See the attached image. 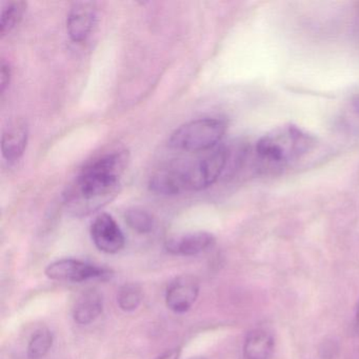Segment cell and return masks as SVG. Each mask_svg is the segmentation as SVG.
<instances>
[{
	"label": "cell",
	"instance_id": "6da1fadb",
	"mask_svg": "<svg viewBox=\"0 0 359 359\" xmlns=\"http://www.w3.org/2000/svg\"><path fill=\"white\" fill-rule=\"evenodd\" d=\"M129 157L121 150L93 159L81 169L64 194L65 205L74 216H87L108 205L118 193Z\"/></svg>",
	"mask_w": 359,
	"mask_h": 359
},
{
	"label": "cell",
	"instance_id": "7a4b0ae2",
	"mask_svg": "<svg viewBox=\"0 0 359 359\" xmlns=\"http://www.w3.org/2000/svg\"><path fill=\"white\" fill-rule=\"evenodd\" d=\"M316 142L315 136L306 130L287 123L274 128L258 140L256 156L266 167L283 168L306 156Z\"/></svg>",
	"mask_w": 359,
	"mask_h": 359
},
{
	"label": "cell",
	"instance_id": "3957f363",
	"mask_svg": "<svg viewBox=\"0 0 359 359\" xmlns=\"http://www.w3.org/2000/svg\"><path fill=\"white\" fill-rule=\"evenodd\" d=\"M230 159V151L218 144L191 163L176 165L184 192L201 191L215 184L224 174Z\"/></svg>",
	"mask_w": 359,
	"mask_h": 359
},
{
	"label": "cell",
	"instance_id": "277c9868",
	"mask_svg": "<svg viewBox=\"0 0 359 359\" xmlns=\"http://www.w3.org/2000/svg\"><path fill=\"white\" fill-rule=\"evenodd\" d=\"M228 123L218 117L196 119L178 128L169 140L171 148L187 152H207L222 142Z\"/></svg>",
	"mask_w": 359,
	"mask_h": 359
},
{
	"label": "cell",
	"instance_id": "5b68a950",
	"mask_svg": "<svg viewBox=\"0 0 359 359\" xmlns=\"http://www.w3.org/2000/svg\"><path fill=\"white\" fill-rule=\"evenodd\" d=\"M46 275L52 280L83 283L90 279L109 278L112 276V271L89 262L67 258L49 264L46 269Z\"/></svg>",
	"mask_w": 359,
	"mask_h": 359
},
{
	"label": "cell",
	"instance_id": "8992f818",
	"mask_svg": "<svg viewBox=\"0 0 359 359\" xmlns=\"http://www.w3.org/2000/svg\"><path fill=\"white\" fill-rule=\"evenodd\" d=\"M91 237L98 250L108 254L118 253L126 243L125 235L112 216L100 214L91 226Z\"/></svg>",
	"mask_w": 359,
	"mask_h": 359
},
{
	"label": "cell",
	"instance_id": "52a82bcc",
	"mask_svg": "<svg viewBox=\"0 0 359 359\" xmlns=\"http://www.w3.org/2000/svg\"><path fill=\"white\" fill-rule=\"evenodd\" d=\"M97 22V8L91 1H79L71 7L67 18V31L71 41L81 43L87 41Z\"/></svg>",
	"mask_w": 359,
	"mask_h": 359
},
{
	"label": "cell",
	"instance_id": "ba28073f",
	"mask_svg": "<svg viewBox=\"0 0 359 359\" xmlns=\"http://www.w3.org/2000/svg\"><path fill=\"white\" fill-rule=\"evenodd\" d=\"M199 294V283L192 275H182L168 285L165 304L175 313H184L192 308Z\"/></svg>",
	"mask_w": 359,
	"mask_h": 359
},
{
	"label": "cell",
	"instance_id": "9c48e42d",
	"mask_svg": "<svg viewBox=\"0 0 359 359\" xmlns=\"http://www.w3.org/2000/svg\"><path fill=\"white\" fill-rule=\"evenodd\" d=\"M29 140V127L26 121L18 119L10 123L1 137V152L9 163L20 161L26 151Z\"/></svg>",
	"mask_w": 359,
	"mask_h": 359
},
{
	"label": "cell",
	"instance_id": "30bf717a",
	"mask_svg": "<svg viewBox=\"0 0 359 359\" xmlns=\"http://www.w3.org/2000/svg\"><path fill=\"white\" fill-rule=\"evenodd\" d=\"M215 245V237L208 232H192L172 237L165 243V249L174 255L194 256Z\"/></svg>",
	"mask_w": 359,
	"mask_h": 359
},
{
	"label": "cell",
	"instance_id": "8fae6325",
	"mask_svg": "<svg viewBox=\"0 0 359 359\" xmlns=\"http://www.w3.org/2000/svg\"><path fill=\"white\" fill-rule=\"evenodd\" d=\"M104 310L102 294L96 290H88L81 294L75 304L73 318L79 325H90L100 316Z\"/></svg>",
	"mask_w": 359,
	"mask_h": 359
},
{
	"label": "cell",
	"instance_id": "7c38bea8",
	"mask_svg": "<svg viewBox=\"0 0 359 359\" xmlns=\"http://www.w3.org/2000/svg\"><path fill=\"white\" fill-rule=\"evenodd\" d=\"M274 346V338L269 332L254 330L245 338L243 355L245 359H271Z\"/></svg>",
	"mask_w": 359,
	"mask_h": 359
},
{
	"label": "cell",
	"instance_id": "4fadbf2b",
	"mask_svg": "<svg viewBox=\"0 0 359 359\" xmlns=\"http://www.w3.org/2000/svg\"><path fill=\"white\" fill-rule=\"evenodd\" d=\"M27 11L25 1H9L3 5L0 18V36L1 39L9 34L24 18Z\"/></svg>",
	"mask_w": 359,
	"mask_h": 359
},
{
	"label": "cell",
	"instance_id": "5bb4252c",
	"mask_svg": "<svg viewBox=\"0 0 359 359\" xmlns=\"http://www.w3.org/2000/svg\"><path fill=\"white\" fill-rule=\"evenodd\" d=\"M53 344V334L50 330L41 329L32 336L28 344L29 359H41L51 350Z\"/></svg>",
	"mask_w": 359,
	"mask_h": 359
},
{
	"label": "cell",
	"instance_id": "9a60e30c",
	"mask_svg": "<svg viewBox=\"0 0 359 359\" xmlns=\"http://www.w3.org/2000/svg\"><path fill=\"white\" fill-rule=\"evenodd\" d=\"M125 218L128 226L140 234H148L154 229V218L148 211L140 208L128 210Z\"/></svg>",
	"mask_w": 359,
	"mask_h": 359
},
{
	"label": "cell",
	"instance_id": "2e32d148",
	"mask_svg": "<svg viewBox=\"0 0 359 359\" xmlns=\"http://www.w3.org/2000/svg\"><path fill=\"white\" fill-rule=\"evenodd\" d=\"M142 302V292L136 283H126L119 289L117 302L119 308L125 312H132L140 306Z\"/></svg>",
	"mask_w": 359,
	"mask_h": 359
},
{
	"label": "cell",
	"instance_id": "e0dca14e",
	"mask_svg": "<svg viewBox=\"0 0 359 359\" xmlns=\"http://www.w3.org/2000/svg\"><path fill=\"white\" fill-rule=\"evenodd\" d=\"M12 71L9 62L3 60L1 62V71H0V93L5 95L8 87H9L10 81H11Z\"/></svg>",
	"mask_w": 359,
	"mask_h": 359
},
{
	"label": "cell",
	"instance_id": "ac0fdd59",
	"mask_svg": "<svg viewBox=\"0 0 359 359\" xmlns=\"http://www.w3.org/2000/svg\"><path fill=\"white\" fill-rule=\"evenodd\" d=\"M180 348H172L168 350L167 352L161 354V356L157 357L156 359H180Z\"/></svg>",
	"mask_w": 359,
	"mask_h": 359
},
{
	"label": "cell",
	"instance_id": "d6986e66",
	"mask_svg": "<svg viewBox=\"0 0 359 359\" xmlns=\"http://www.w3.org/2000/svg\"><path fill=\"white\" fill-rule=\"evenodd\" d=\"M352 104L353 107H354L355 110H356L357 112H359V92L353 96Z\"/></svg>",
	"mask_w": 359,
	"mask_h": 359
},
{
	"label": "cell",
	"instance_id": "ffe728a7",
	"mask_svg": "<svg viewBox=\"0 0 359 359\" xmlns=\"http://www.w3.org/2000/svg\"><path fill=\"white\" fill-rule=\"evenodd\" d=\"M356 330L359 334V304H358V306H357V311H356Z\"/></svg>",
	"mask_w": 359,
	"mask_h": 359
},
{
	"label": "cell",
	"instance_id": "44dd1931",
	"mask_svg": "<svg viewBox=\"0 0 359 359\" xmlns=\"http://www.w3.org/2000/svg\"><path fill=\"white\" fill-rule=\"evenodd\" d=\"M190 359H205V358H203V357L196 356V357H192V358H190Z\"/></svg>",
	"mask_w": 359,
	"mask_h": 359
}]
</instances>
